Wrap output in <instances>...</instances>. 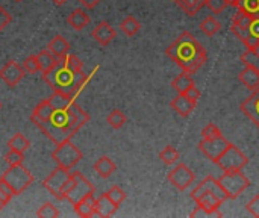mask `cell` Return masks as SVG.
I'll use <instances>...</instances> for the list:
<instances>
[{
  "label": "cell",
  "instance_id": "cell-41",
  "mask_svg": "<svg viewBox=\"0 0 259 218\" xmlns=\"http://www.w3.org/2000/svg\"><path fill=\"white\" fill-rule=\"evenodd\" d=\"M247 212L252 215V217L259 218V194L258 196H255L249 203H247Z\"/></svg>",
  "mask_w": 259,
  "mask_h": 218
},
{
  "label": "cell",
  "instance_id": "cell-26",
  "mask_svg": "<svg viewBox=\"0 0 259 218\" xmlns=\"http://www.w3.org/2000/svg\"><path fill=\"white\" fill-rule=\"evenodd\" d=\"M222 24L220 21L214 17V15H208L202 23H200V30L206 35V36H214L220 32Z\"/></svg>",
  "mask_w": 259,
  "mask_h": 218
},
{
  "label": "cell",
  "instance_id": "cell-40",
  "mask_svg": "<svg viewBox=\"0 0 259 218\" xmlns=\"http://www.w3.org/2000/svg\"><path fill=\"white\" fill-rule=\"evenodd\" d=\"M14 196H12V193L0 182V211L11 202V199H12Z\"/></svg>",
  "mask_w": 259,
  "mask_h": 218
},
{
  "label": "cell",
  "instance_id": "cell-18",
  "mask_svg": "<svg viewBox=\"0 0 259 218\" xmlns=\"http://www.w3.org/2000/svg\"><path fill=\"white\" fill-rule=\"evenodd\" d=\"M47 49L58 61L64 59L70 53V44L62 35H56L55 38H52L50 42L47 44Z\"/></svg>",
  "mask_w": 259,
  "mask_h": 218
},
{
  "label": "cell",
  "instance_id": "cell-42",
  "mask_svg": "<svg viewBox=\"0 0 259 218\" xmlns=\"http://www.w3.org/2000/svg\"><path fill=\"white\" fill-rule=\"evenodd\" d=\"M11 20H12V17H11V14L0 5V32L11 23Z\"/></svg>",
  "mask_w": 259,
  "mask_h": 218
},
{
  "label": "cell",
  "instance_id": "cell-13",
  "mask_svg": "<svg viewBox=\"0 0 259 218\" xmlns=\"http://www.w3.org/2000/svg\"><path fill=\"white\" fill-rule=\"evenodd\" d=\"M229 146V141L222 135L214 140H202L199 143V150L212 162L223 153V150Z\"/></svg>",
  "mask_w": 259,
  "mask_h": 218
},
{
  "label": "cell",
  "instance_id": "cell-45",
  "mask_svg": "<svg viewBox=\"0 0 259 218\" xmlns=\"http://www.w3.org/2000/svg\"><path fill=\"white\" fill-rule=\"evenodd\" d=\"M100 2H102V0H79V3H80L83 8H87V9H93V8H96Z\"/></svg>",
  "mask_w": 259,
  "mask_h": 218
},
{
  "label": "cell",
  "instance_id": "cell-1",
  "mask_svg": "<svg viewBox=\"0 0 259 218\" xmlns=\"http://www.w3.org/2000/svg\"><path fill=\"white\" fill-rule=\"evenodd\" d=\"M30 121L58 146L71 140L90 121V115L73 97L53 91L50 97L35 106Z\"/></svg>",
  "mask_w": 259,
  "mask_h": 218
},
{
  "label": "cell",
  "instance_id": "cell-6",
  "mask_svg": "<svg viewBox=\"0 0 259 218\" xmlns=\"http://www.w3.org/2000/svg\"><path fill=\"white\" fill-rule=\"evenodd\" d=\"M219 182L229 200H235L250 187V179L243 173V170L223 171V175L219 178Z\"/></svg>",
  "mask_w": 259,
  "mask_h": 218
},
{
  "label": "cell",
  "instance_id": "cell-11",
  "mask_svg": "<svg viewBox=\"0 0 259 218\" xmlns=\"http://www.w3.org/2000/svg\"><path fill=\"white\" fill-rule=\"evenodd\" d=\"M194 181H196L194 171L185 164H178L168 173V182L179 191H185L188 187L194 184Z\"/></svg>",
  "mask_w": 259,
  "mask_h": 218
},
{
  "label": "cell",
  "instance_id": "cell-38",
  "mask_svg": "<svg viewBox=\"0 0 259 218\" xmlns=\"http://www.w3.org/2000/svg\"><path fill=\"white\" fill-rule=\"evenodd\" d=\"M223 134L220 132V129L214 124V123H209V124H206L203 129H202V137H203V140H214V138H219V137H222Z\"/></svg>",
  "mask_w": 259,
  "mask_h": 218
},
{
  "label": "cell",
  "instance_id": "cell-27",
  "mask_svg": "<svg viewBox=\"0 0 259 218\" xmlns=\"http://www.w3.org/2000/svg\"><path fill=\"white\" fill-rule=\"evenodd\" d=\"M120 29H121V32H123L124 35H127V36H134V35H137V33L140 32V29H141V23H140L134 15H127V17L121 21Z\"/></svg>",
  "mask_w": 259,
  "mask_h": 218
},
{
  "label": "cell",
  "instance_id": "cell-5",
  "mask_svg": "<svg viewBox=\"0 0 259 218\" xmlns=\"http://www.w3.org/2000/svg\"><path fill=\"white\" fill-rule=\"evenodd\" d=\"M33 175L26 167H23V164L9 167L0 178V182L12 193V196H20L33 184Z\"/></svg>",
  "mask_w": 259,
  "mask_h": 218
},
{
  "label": "cell",
  "instance_id": "cell-23",
  "mask_svg": "<svg viewBox=\"0 0 259 218\" xmlns=\"http://www.w3.org/2000/svg\"><path fill=\"white\" fill-rule=\"evenodd\" d=\"M193 85H194V80H193L191 74L187 73V71H182V73H181L179 76H176V77L173 79V82H171V86H173V90H175L178 94H185L187 90L191 88Z\"/></svg>",
  "mask_w": 259,
  "mask_h": 218
},
{
  "label": "cell",
  "instance_id": "cell-4",
  "mask_svg": "<svg viewBox=\"0 0 259 218\" xmlns=\"http://www.w3.org/2000/svg\"><path fill=\"white\" fill-rule=\"evenodd\" d=\"M191 199L196 202L197 206L212 212L215 217H222L219 212V208L229 200L225 190L222 188L219 178L214 176H206L193 191H191Z\"/></svg>",
  "mask_w": 259,
  "mask_h": 218
},
{
  "label": "cell",
  "instance_id": "cell-14",
  "mask_svg": "<svg viewBox=\"0 0 259 218\" xmlns=\"http://www.w3.org/2000/svg\"><path fill=\"white\" fill-rule=\"evenodd\" d=\"M91 36L100 44V46H108L111 44L115 36H117V32L115 29L111 26V23L108 21H100L93 30H91Z\"/></svg>",
  "mask_w": 259,
  "mask_h": 218
},
{
  "label": "cell",
  "instance_id": "cell-48",
  "mask_svg": "<svg viewBox=\"0 0 259 218\" xmlns=\"http://www.w3.org/2000/svg\"><path fill=\"white\" fill-rule=\"evenodd\" d=\"M0 109H2V102H0Z\"/></svg>",
  "mask_w": 259,
  "mask_h": 218
},
{
  "label": "cell",
  "instance_id": "cell-37",
  "mask_svg": "<svg viewBox=\"0 0 259 218\" xmlns=\"http://www.w3.org/2000/svg\"><path fill=\"white\" fill-rule=\"evenodd\" d=\"M237 9H243L255 17H259V0H243Z\"/></svg>",
  "mask_w": 259,
  "mask_h": 218
},
{
  "label": "cell",
  "instance_id": "cell-36",
  "mask_svg": "<svg viewBox=\"0 0 259 218\" xmlns=\"http://www.w3.org/2000/svg\"><path fill=\"white\" fill-rule=\"evenodd\" d=\"M241 61H243V64L244 65H253V67H256L259 70V50H246L243 55H241Z\"/></svg>",
  "mask_w": 259,
  "mask_h": 218
},
{
  "label": "cell",
  "instance_id": "cell-46",
  "mask_svg": "<svg viewBox=\"0 0 259 218\" xmlns=\"http://www.w3.org/2000/svg\"><path fill=\"white\" fill-rule=\"evenodd\" d=\"M241 2H243V0H228V3H229L231 6H235V8H238V6L241 5Z\"/></svg>",
  "mask_w": 259,
  "mask_h": 218
},
{
  "label": "cell",
  "instance_id": "cell-21",
  "mask_svg": "<svg viewBox=\"0 0 259 218\" xmlns=\"http://www.w3.org/2000/svg\"><path fill=\"white\" fill-rule=\"evenodd\" d=\"M93 168H94V171H96L102 179H108V178H111V176L115 173L117 165H115V162H114L109 156H100V158L94 162Z\"/></svg>",
  "mask_w": 259,
  "mask_h": 218
},
{
  "label": "cell",
  "instance_id": "cell-12",
  "mask_svg": "<svg viewBox=\"0 0 259 218\" xmlns=\"http://www.w3.org/2000/svg\"><path fill=\"white\" fill-rule=\"evenodd\" d=\"M26 76V71H24V68L18 64V62H15V61H8L2 68H0V79L9 86V88H15L20 82H21V79Z\"/></svg>",
  "mask_w": 259,
  "mask_h": 218
},
{
  "label": "cell",
  "instance_id": "cell-15",
  "mask_svg": "<svg viewBox=\"0 0 259 218\" xmlns=\"http://www.w3.org/2000/svg\"><path fill=\"white\" fill-rule=\"evenodd\" d=\"M196 105H197V103H194L193 100H190L185 94H178V96H175V99H173L171 103H170L171 109H173L178 115H181L182 118H188V117L193 114V111L196 109Z\"/></svg>",
  "mask_w": 259,
  "mask_h": 218
},
{
  "label": "cell",
  "instance_id": "cell-3",
  "mask_svg": "<svg viewBox=\"0 0 259 218\" xmlns=\"http://www.w3.org/2000/svg\"><path fill=\"white\" fill-rule=\"evenodd\" d=\"M42 80L58 93H64L70 97H76L80 90L85 86L88 76L83 71H73L65 67L61 61L46 74H42Z\"/></svg>",
  "mask_w": 259,
  "mask_h": 218
},
{
  "label": "cell",
  "instance_id": "cell-19",
  "mask_svg": "<svg viewBox=\"0 0 259 218\" xmlns=\"http://www.w3.org/2000/svg\"><path fill=\"white\" fill-rule=\"evenodd\" d=\"M118 206L108 197L106 193H103L100 197L96 199V215L99 217H112L117 212Z\"/></svg>",
  "mask_w": 259,
  "mask_h": 218
},
{
  "label": "cell",
  "instance_id": "cell-39",
  "mask_svg": "<svg viewBox=\"0 0 259 218\" xmlns=\"http://www.w3.org/2000/svg\"><path fill=\"white\" fill-rule=\"evenodd\" d=\"M206 6L211 9V12L220 14L229 6V3H228V0H206Z\"/></svg>",
  "mask_w": 259,
  "mask_h": 218
},
{
  "label": "cell",
  "instance_id": "cell-47",
  "mask_svg": "<svg viewBox=\"0 0 259 218\" xmlns=\"http://www.w3.org/2000/svg\"><path fill=\"white\" fill-rule=\"evenodd\" d=\"M56 6H61V5H64V3H67L68 0H52Z\"/></svg>",
  "mask_w": 259,
  "mask_h": 218
},
{
  "label": "cell",
  "instance_id": "cell-28",
  "mask_svg": "<svg viewBox=\"0 0 259 218\" xmlns=\"http://www.w3.org/2000/svg\"><path fill=\"white\" fill-rule=\"evenodd\" d=\"M106 123H108L112 129L118 130V129H121V127L127 123V117L124 115V112H123V111H120V109H114V111H111V112L108 114V117H106Z\"/></svg>",
  "mask_w": 259,
  "mask_h": 218
},
{
  "label": "cell",
  "instance_id": "cell-24",
  "mask_svg": "<svg viewBox=\"0 0 259 218\" xmlns=\"http://www.w3.org/2000/svg\"><path fill=\"white\" fill-rule=\"evenodd\" d=\"M188 17H194L203 6H206V0H173Z\"/></svg>",
  "mask_w": 259,
  "mask_h": 218
},
{
  "label": "cell",
  "instance_id": "cell-9",
  "mask_svg": "<svg viewBox=\"0 0 259 218\" xmlns=\"http://www.w3.org/2000/svg\"><path fill=\"white\" fill-rule=\"evenodd\" d=\"M88 194H94V185L80 171H73L71 181L65 190L64 199L67 202H70L71 205H76Z\"/></svg>",
  "mask_w": 259,
  "mask_h": 218
},
{
  "label": "cell",
  "instance_id": "cell-16",
  "mask_svg": "<svg viewBox=\"0 0 259 218\" xmlns=\"http://www.w3.org/2000/svg\"><path fill=\"white\" fill-rule=\"evenodd\" d=\"M243 114L250 118L259 127V90L252 91V96H249L241 105H240Z\"/></svg>",
  "mask_w": 259,
  "mask_h": 218
},
{
  "label": "cell",
  "instance_id": "cell-7",
  "mask_svg": "<svg viewBox=\"0 0 259 218\" xmlns=\"http://www.w3.org/2000/svg\"><path fill=\"white\" fill-rule=\"evenodd\" d=\"M52 159L58 167L71 171V168H74L83 159V153L77 146L71 143V140H68L56 146V149L52 152Z\"/></svg>",
  "mask_w": 259,
  "mask_h": 218
},
{
  "label": "cell",
  "instance_id": "cell-49",
  "mask_svg": "<svg viewBox=\"0 0 259 218\" xmlns=\"http://www.w3.org/2000/svg\"><path fill=\"white\" fill-rule=\"evenodd\" d=\"M15 2H21V0H15Z\"/></svg>",
  "mask_w": 259,
  "mask_h": 218
},
{
  "label": "cell",
  "instance_id": "cell-2",
  "mask_svg": "<svg viewBox=\"0 0 259 218\" xmlns=\"http://www.w3.org/2000/svg\"><path fill=\"white\" fill-rule=\"evenodd\" d=\"M167 56L175 61L182 71L190 74L197 73L208 62V52L191 32H182L167 49Z\"/></svg>",
  "mask_w": 259,
  "mask_h": 218
},
{
  "label": "cell",
  "instance_id": "cell-22",
  "mask_svg": "<svg viewBox=\"0 0 259 218\" xmlns=\"http://www.w3.org/2000/svg\"><path fill=\"white\" fill-rule=\"evenodd\" d=\"M67 23L68 26H71V29L74 30H83L88 24H90V15L82 9V8H76L71 11V14L67 17Z\"/></svg>",
  "mask_w": 259,
  "mask_h": 218
},
{
  "label": "cell",
  "instance_id": "cell-44",
  "mask_svg": "<svg viewBox=\"0 0 259 218\" xmlns=\"http://www.w3.org/2000/svg\"><path fill=\"white\" fill-rule=\"evenodd\" d=\"M190 217H215V215H214L212 212H209V211L200 208V206H196V209L190 214Z\"/></svg>",
  "mask_w": 259,
  "mask_h": 218
},
{
  "label": "cell",
  "instance_id": "cell-20",
  "mask_svg": "<svg viewBox=\"0 0 259 218\" xmlns=\"http://www.w3.org/2000/svg\"><path fill=\"white\" fill-rule=\"evenodd\" d=\"M73 208H74V212L79 217H94L96 215V197H94V194H88L80 202H77L76 205H73Z\"/></svg>",
  "mask_w": 259,
  "mask_h": 218
},
{
  "label": "cell",
  "instance_id": "cell-30",
  "mask_svg": "<svg viewBox=\"0 0 259 218\" xmlns=\"http://www.w3.org/2000/svg\"><path fill=\"white\" fill-rule=\"evenodd\" d=\"M159 159L165 165H175L178 162V159H179V152L173 146H165L159 153Z\"/></svg>",
  "mask_w": 259,
  "mask_h": 218
},
{
  "label": "cell",
  "instance_id": "cell-34",
  "mask_svg": "<svg viewBox=\"0 0 259 218\" xmlns=\"http://www.w3.org/2000/svg\"><path fill=\"white\" fill-rule=\"evenodd\" d=\"M108 194V197L120 208V205L126 200V197H127V194L120 188V187H117V185H114V187H111L109 188V191L106 193Z\"/></svg>",
  "mask_w": 259,
  "mask_h": 218
},
{
  "label": "cell",
  "instance_id": "cell-32",
  "mask_svg": "<svg viewBox=\"0 0 259 218\" xmlns=\"http://www.w3.org/2000/svg\"><path fill=\"white\" fill-rule=\"evenodd\" d=\"M61 62L73 71H83V62L73 53H68L64 59H61Z\"/></svg>",
  "mask_w": 259,
  "mask_h": 218
},
{
  "label": "cell",
  "instance_id": "cell-8",
  "mask_svg": "<svg viewBox=\"0 0 259 218\" xmlns=\"http://www.w3.org/2000/svg\"><path fill=\"white\" fill-rule=\"evenodd\" d=\"M214 164L222 171H235V170H243L249 164V158L235 144L229 143V146L214 161Z\"/></svg>",
  "mask_w": 259,
  "mask_h": 218
},
{
  "label": "cell",
  "instance_id": "cell-29",
  "mask_svg": "<svg viewBox=\"0 0 259 218\" xmlns=\"http://www.w3.org/2000/svg\"><path fill=\"white\" fill-rule=\"evenodd\" d=\"M8 147L12 149V150H18V152H23L24 153L30 147V141L23 134H15L14 137L9 138Z\"/></svg>",
  "mask_w": 259,
  "mask_h": 218
},
{
  "label": "cell",
  "instance_id": "cell-43",
  "mask_svg": "<svg viewBox=\"0 0 259 218\" xmlns=\"http://www.w3.org/2000/svg\"><path fill=\"white\" fill-rule=\"evenodd\" d=\"M185 96H187V97H188L190 100H193L194 103H199V99H200L202 93L199 91V88H197L196 85H193L191 88H188V90H187Z\"/></svg>",
  "mask_w": 259,
  "mask_h": 218
},
{
  "label": "cell",
  "instance_id": "cell-31",
  "mask_svg": "<svg viewBox=\"0 0 259 218\" xmlns=\"http://www.w3.org/2000/svg\"><path fill=\"white\" fill-rule=\"evenodd\" d=\"M26 71V74H35L38 71H41V65H39V59H38V55H30L27 56L24 61H23V65H21Z\"/></svg>",
  "mask_w": 259,
  "mask_h": 218
},
{
  "label": "cell",
  "instance_id": "cell-35",
  "mask_svg": "<svg viewBox=\"0 0 259 218\" xmlns=\"http://www.w3.org/2000/svg\"><path fill=\"white\" fill-rule=\"evenodd\" d=\"M59 215H61V214H59L58 208H56L53 203H44V205L38 209V212H36V217L39 218H58Z\"/></svg>",
  "mask_w": 259,
  "mask_h": 218
},
{
  "label": "cell",
  "instance_id": "cell-33",
  "mask_svg": "<svg viewBox=\"0 0 259 218\" xmlns=\"http://www.w3.org/2000/svg\"><path fill=\"white\" fill-rule=\"evenodd\" d=\"M23 161H24V153H23V152L9 149L8 153L5 155V162H6L9 167H12V165H21Z\"/></svg>",
  "mask_w": 259,
  "mask_h": 218
},
{
  "label": "cell",
  "instance_id": "cell-17",
  "mask_svg": "<svg viewBox=\"0 0 259 218\" xmlns=\"http://www.w3.org/2000/svg\"><path fill=\"white\" fill-rule=\"evenodd\" d=\"M238 80L246 86L249 88L250 91H258L259 90V70L253 65H246L240 74H238Z\"/></svg>",
  "mask_w": 259,
  "mask_h": 218
},
{
  "label": "cell",
  "instance_id": "cell-25",
  "mask_svg": "<svg viewBox=\"0 0 259 218\" xmlns=\"http://www.w3.org/2000/svg\"><path fill=\"white\" fill-rule=\"evenodd\" d=\"M36 55H38V59H39V65H41V73H42V74L49 73V71L59 62V61L49 52V49H44V50L38 52Z\"/></svg>",
  "mask_w": 259,
  "mask_h": 218
},
{
  "label": "cell",
  "instance_id": "cell-10",
  "mask_svg": "<svg viewBox=\"0 0 259 218\" xmlns=\"http://www.w3.org/2000/svg\"><path fill=\"white\" fill-rule=\"evenodd\" d=\"M71 181V173L70 170H65L62 167H56L44 181H42V187L56 199V200H65L64 199V194H65V190L68 187Z\"/></svg>",
  "mask_w": 259,
  "mask_h": 218
}]
</instances>
